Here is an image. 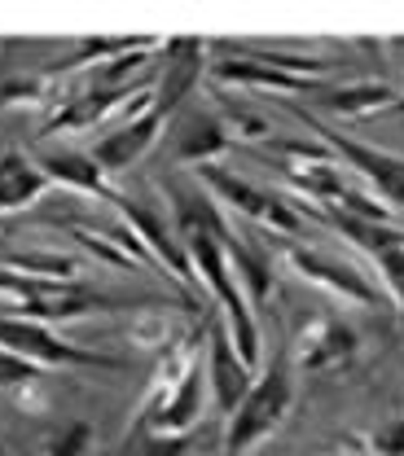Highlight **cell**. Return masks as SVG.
<instances>
[{
	"label": "cell",
	"instance_id": "1",
	"mask_svg": "<svg viewBox=\"0 0 404 456\" xmlns=\"http://www.w3.org/2000/svg\"><path fill=\"white\" fill-rule=\"evenodd\" d=\"M0 298H9L18 307L22 321L36 325H66V321H84V316H111V312H159V298H119L97 285L84 281H40V277H22L0 268Z\"/></svg>",
	"mask_w": 404,
	"mask_h": 456
},
{
	"label": "cell",
	"instance_id": "2",
	"mask_svg": "<svg viewBox=\"0 0 404 456\" xmlns=\"http://www.w3.org/2000/svg\"><path fill=\"white\" fill-rule=\"evenodd\" d=\"M176 237H180V246H185V255H189V264H194L198 285H207V294L216 298L220 321H225V330H229L237 355H242L251 369H260V360H264V334H260L255 307L246 303L242 285L233 277L225 241H220L216 232H207V228H189V232H176Z\"/></svg>",
	"mask_w": 404,
	"mask_h": 456
},
{
	"label": "cell",
	"instance_id": "3",
	"mask_svg": "<svg viewBox=\"0 0 404 456\" xmlns=\"http://www.w3.org/2000/svg\"><path fill=\"white\" fill-rule=\"evenodd\" d=\"M294 364L290 355H273L268 369L255 378V387L246 391V399L237 403V412L229 417V430H225V452L220 456H251L294 408Z\"/></svg>",
	"mask_w": 404,
	"mask_h": 456
},
{
	"label": "cell",
	"instance_id": "4",
	"mask_svg": "<svg viewBox=\"0 0 404 456\" xmlns=\"http://www.w3.org/2000/svg\"><path fill=\"white\" fill-rule=\"evenodd\" d=\"M198 184L220 202V211L229 207L233 216L251 220V224L264 228V232H277V237H299V232H303V211H299V202H286V198H277V193L251 184L246 175L220 167V163L198 167Z\"/></svg>",
	"mask_w": 404,
	"mask_h": 456
},
{
	"label": "cell",
	"instance_id": "5",
	"mask_svg": "<svg viewBox=\"0 0 404 456\" xmlns=\"http://www.w3.org/2000/svg\"><path fill=\"white\" fill-rule=\"evenodd\" d=\"M0 346L40 364L45 373H58V369H97V373H123L128 360L123 355H102V351H88V346H75L54 330V325H36V321H22V316H0Z\"/></svg>",
	"mask_w": 404,
	"mask_h": 456
},
{
	"label": "cell",
	"instance_id": "6",
	"mask_svg": "<svg viewBox=\"0 0 404 456\" xmlns=\"http://www.w3.org/2000/svg\"><path fill=\"white\" fill-rule=\"evenodd\" d=\"M299 114V110H294ZM317 136H321V145L343 163L351 175H356V184H365L378 202H387L392 211H404V159L400 154H387V150H374V145H365V141H356V136H347L339 127H330V123H321V118H312V114L303 110L299 114Z\"/></svg>",
	"mask_w": 404,
	"mask_h": 456
},
{
	"label": "cell",
	"instance_id": "7",
	"mask_svg": "<svg viewBox=\"0 0 404 456\" xmlns=\"http://www.w3.org/2000/svg\"><path fill=\"white\" fill-rule=\"evenodd\" d=\"M282 259H286V268L299 277V281L317 285V289L343 298V303H351V307H369V312L392 307V298L383 294V285L378 281H369V273H360L356 264L334 259V255H326V250H317V246L290 241L286 250H282Z\"/></svg>",
	"mask_w": 404,
	"mask_h": 456
},
{
	"label": "cell",
	"instance_id": "8",
	"mask_svg": "<svg viewBox=\"0 0 404 456\" xmlns=\"http://www.w3.org/2000/svg\"><path fill=\"white\" fill-rule=\"evenodd\" d=\"M154 61H159V88H154V106L150 110L159 114L163 123H172L176 110H185V102L194 97V88L211 70V45L180 36V40H168Z\"/></svg>",
	"mask_w": 404,
	"mask_h": 456
},
{
	"label": "cell",
	"instance_id": "9",
	"mask_svg": "<svg viewBox=\"0 0 404 456\" xmlns=\"http://www.w3.org/2000/svg\"><path fill=\"white\" fill-rule=\"evenodd\" d=\"M111 207H115L119 216L128 220V228L145 241V250L159 259V268H163V273H168L180 289L198 285V277H194V264H189V255H185V246H180V237H176L172 220H168L163 211H154L150 202H136V198H128V193H115V198H111Z\"/></svg>",
	"mask_w": 404,
	"mask_h": 456
},
{
	"label": "cell",
	"instance_id": "10",
	"mask_svg": "<svg viewBox=\"0 0 404 456\" xmlns=\"http://www.w3.org/2000/svg\"><path fill=\"white\" fill-rule=\"evenodd\" d=\"M356 351H360V330L351 321L312 316L290 346V364H299L303 373H330V369H347Z\"/></svg>",
	"mask_w": 404,
	"mask_h": 456
},
{
	"label": "cell",
	"instance_id": "11",
	"mask_svg": "<svg viewBox=\"0 0 404 456\" xmlns=\"http://www.w3.org/2000/svg\"><path fill=\"white\" fill-rule=\"evenodd\" d=\"M202 360H207V387H211L216 408H220L225 417H233V412H237V403L246 399V391L255 387V369L237 355V346H233L229 330H225V321H220V316H211V321H207Z\"/></svg>",
	"mask_w": 404,
	"mask_h": 456
},
{
	"label": "cell",
	"instance_id": "12",
	"mask_svg": "<svg viewBox=\"0 0 404 456\" xmlns=\"http://www.w3.org/2000/svg\"><path fill=\"white\" fill-rule=\"evenodd\" d=\"M163 136H168L172 159L185 163V167H211V163L233 145V136H229V127H225V118H220V110L176 114Z\"/></svg>",
	"mask_w": 404,
	"mask_h": 456
},
{
	"label": "cell",
	"instance_id": "13",
	"mask_svg": "<svg viewBox=\"0 0 404 456\" xmlns=\"http://www.w3.org/2000/svg\"><path fill=\"white\" fill-rule=\"evenodd\" d=\"M150 106H154V102H150ZM163 132H168V123H163L154 110L136 114V118H123V127L106 132V136L93 145V163L106 171V175H119V171L136 167V163L159 145Z\"/></svg>",
	"mask_w": 404,
	"mask_h": 456
},
{
	"label": "cell",
	"instance_id": "14",
	"mask_svg": "<svg viewBox=\"0 0 404 456\" xmlns=\"http://www.w3.org/2000/svg\"><path fill=\"white\" fill-rule=\"evenodd\" d=\"M36 163H40V171H45L54 184H66V189L88 193V198H102V202H111V198H115V189L106 184V171L97 167V163H93V154H84V150L45 145V150L36 154Z\"/></svg>",
	"mask_w": 404,
	"mask_h": 456
},
{
	"label": "cell",
	"instance_id": "15",
	"mask_svg": "<svg viewBox=\"0 0 404 456\" xmlns=\"http://www.w3.org/2000/svg\"><path fill=\"white\" fill-rule=\"evenodd\" d=\"M145 93V84L141 88H88L84 97H75V102H66L58 106V114L40 127V136H62V132H84V127H93V123H102L106 114L115 110V106H132L136 97Z\"/></svg>",
	"mask_w": 404,
	"mask_h": 456
},
{
	"label": "cell",
	"instance_id": "16",
	"mask_svg": "<svg viewBox=\"0 0 404 456\" xmlns=\"http://www.w3.org/2000/svg\"><path fill=\"white\" fill-rule=\"evenodd\" d=\"M225 255H229L233 264V277L242 285V294H246V303L260 312V307H268V298H273V264H268V255L251 241V237H242V232H225Z\"/></svg>",
	"mask_w": 404,
	"mask_h": 456
},
{
	"label": "cell",
	"instance_id": "17",
	"mask_svg": "<svg viewBox=\"0 0 404 456\" xmlns=\"http://www.w3.org/2000/svg\"><path fill=\"white\" fill-rule=\"evenodd\" d=\"M49 189H54V180L40 171L36 159H27L22 150H4L0 154V216L36 207Z\"/></svg>",
	"mask_w": 404,
	"mask_h": 456
},
{
	"label": "cell",
	"instance_id": "18",
	"mask_svg": "<svg viewBox=\"0 0 404 456\" xmlns=\"http://www.w3.org/2000/svg\"><path fill=\"white\" fill-rule=\"evenodd\" d=\"M400 102L396 84H343V88H326L321 93V110L334 118H374V114H392Z\"/></svg>",
	"mask_w": 404,
	"mask_h": 456
},
{
	"label": "cell",
	"instance_id": "19",
	"mask_svg": "<svg viewBox=\"0 0 404 456\" xmlns=\"http://www.w3.org/2000/svg\"><path fill=\"white\" fill-rule=\"evenodd\" d=\"M141 49H159V40L154 36H93V40H79L62 61H54L45 70V79L66 75V70H84V66H106V61H119V57L141 53Z\"/></svg>",
	"mask_w": 404,
	"mask_h": 456
},
{
	"label": "cell",
	"instance_id": "20",
	"mask_svg": "<svg viewBox=\"0 0 404 456\" xmlns=\"http://www.w3.org/2000/svg\"><path fill=\"white\" fill-rule=\"evenodd\" d=\"M0 268L22 273V277H40V281H79L84 277V259L79 255H54V250H4Z\"/></svg>",
	"mask_w": 404,
	"mask_h": 456
},
{
	"label": "cell",
	"instance_id": "21",
	"mask_svg": "<svg viewBox=\"0 0 404 456\" xmlns=\"http://www.w3.org/2000/svg\"><path fill=\"white\" fill-rule=\"evenodd\" d=\"M93 448H97V426L84 421V417L58 426V430L45 439V456H93Z\"/></svg>",
	"mask_w": 404,
	"mask_h": 456
},
{
	"label": "cell",
	"instance_id": "22",
	"mask_svg": "<svg viewBox=\"0 0 404 456\" xmlns=\"http://www.w3.org/2000/svg\"><path fill=\"white\" fill-rule=\"evenodd\" d=\"M369 259H374V268H378L383 294L392 298V312H404V237L392 241V246H383V250L369 255Z\"/></svg>",
	"mask_w": 404,
	"mask_h": 456
},
{
	"label": "cell",
	"instance_id": "23",
	"mask_svg": "<svg viewBox=\"0 0 404 456\" xmlns=\"http://www.w3.org/2000/svg\"><path fill=\"white\" fill-rule=\"evenodd\" d=\"M40 382H45V369L40 364H31V360H22V355H13V351L0 346V391L31 395Z\"/></svg>",
	"mask_w": 404,
	"mask_h": 456
},
{
	"label": "cell",
	"instance_id": "24",
	"mask_svg": "<svg viewBox=\"0 0 404 456\" xmlns=\"http://www.w3.org/2000/svg\"><path fill=\"white\" fill-rule=\"evenodd\" d=\"M49 102V79L36 75V79H13L0 88V106H45Z\"/></svg>",
	"mask_w": 404,
	"mask_h": 456
},
{
	"label": "cell",
	"instance_id": "25",
	"mask_svg": "<svg viewBox=\"0 0 404 456\" xmlns=\"http://www.w3.org/2000/svg\"><path fill=\"white\" fill-rule=\"evenodd\" d=\"M369 452L374 456H404V417H392V421H383L369 439Z\"/></svg>",
	"mask_w": 404,
	"mask_h": 456
},
{
	"label": "cell",
	"instance_id": "26",
	"mask_svg": "<svg viewBox=\"0 0 404 456\" xmlns=\"http://www.w3.org/2000/svg\"><path fill=\"white\" fill-rule=\"evenodd\" d=\"M334 456H374V452H369V444H356L351 439V452H334Z\"/></svg>",
	"mask_w": 404,
	"mask_h": 456
},
{
	"label": "cell",
	"instance_id": "27",
	"mask_svg": "<svg viewBox=\"0 0 404 456\" xmlns=\"http://www.w3.org/2000/svg\"><path fill=\"white\" fill-rule=\"evenodd\" d=\"M0 456H13L9 452V444H4V435H0Z\"/></svg>",
	"mask_w": 404,
	"mask_h": 456
},
{
	"label": "cell",
	"instance_id": "28",
	"mask_svg": "<svg viewBox=\"0 0 404 456\" xmlns=\"http://www.w3.org/2000/svg\"><path fill=\"white\" fill-rule=\"evenodd\" d=\"M392 114H404V88H400V102H396V110Z\"/></svg>",
	"mask_w": 404,
	"mask_h": 456
}]
</instances>
